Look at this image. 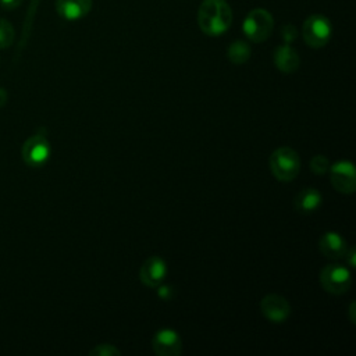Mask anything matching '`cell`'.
Instances as JSON below:
<instances>
[{
  "label": "cell",
  "mask_w": 356,
  "mask_h": 356,
  "mask_svg": "<svg viewBox=\"0 0 356 356\" xmlns=\"http://www.w3.org/2000/svg\"><path fill=\"white\" fill-rule=\"evenodd\" d=\"M274 64L281 72L292 74L299 68L300 57L293 47L284 43L274 50Z\"/></svg>",
  "instance_id": "cell-13"
},
{
  "label": "cell",
  "mask_w": 356,
  "mask_h": 356,
  "mask_svg": "<svg viewBox=\"0 0 356 356\" xmlns=\"http://www.w3.org/2000/svg\"><path fill=\"white\" fill-rule=\"evenodd\" d=\"M345 259H346V261H348V264H349V267H355L356 266V249L352 246V248H349V249H346V252H345V256H343Z\"/></svg>",
  "instance_id": "cell-20"
},
{
  "label": "cell",
  "mask_w": 356,
  "mask_h": 356,
  "mask_svg": "<svg viewBox=\"0 0 356 356\" xmlns=\"http://www.w3.org/2000/svg\"><path fill=\"white\" fill-rule=\"evenodd\" d=\"M92 4L93 0H56V10L64 19L76 21L90 11Z\"/></svg>",
  "instance_id": "cell-12"
},
{
  "label": "cell",
  "mask_w": 356,
  "mask_h": 356,
  "mask_svg": "<svg viewBox=\"0 0 356 356\" xmlns=\"http://www.w3.org/2000/svg\"><path fill=\"white\" fill-rule=\"evenodd\" d=\"M270 170L275 179L289 182L295 179L300 171V157L291 146L277 147L268 159Z\"/></svg>",
  "instance_id": "cell-2"
},
{
  "label": "cell",
  "mask_w": 356,
  "mask_h": 356,
  "mask_svg": "<svg viewBox=\"0 0 356 356\" xmlns=\"http://www.w3.org/2000/svg\"><path fill=\"white\" fill-rule=\"evenodd\" d=\"M90 356H120L121 350L113 343H99L89 350Z\"/></svg>",
  "instance_id": "cell-18"
},
{
  "label": "cell",
  "mask_w": 356,
  "mask_h": 356,
  "mask_svg": "<svg viewBox=\"0 0 356 356\" xmlns=\"http://www.w3.org/2000/svg\"><path fill=\"white\" fill-rule=\"evenodd\" d=\"M50 143L44 134H35L22 145V159L26 165L33 168L44 165L50 159Z\"/></svg>",
  "instance_id": "cell-6"
},
{
  "label": "cell",
  "mask_w": 356,
  "mask_h": 356,
  "mask_svg": "<svg viewBox=\"0 0 356 356\" xmlns=\"http://www.w3.org/2000/svg\"><path fill=\"white\" fill-rule=\"evenodd\" d=\"M281 36L285 42V44H291L296 38H298V29L292 24H286L281 29Z\"/></svg>",
  "instance_id": "cell-19"
},
{
  "label": "cell",
  "mask_w": 356,
  "mask_h": 356,
  "mask_svg": "<svg viewBox=\"0 0 356 356\" xmlns=\"http://www.w3.org/2000/svg\"><path fill=\"white\" fill-rule=\"evenodd\" d=\"M261 314L271 323H284L291 314L289 302L278 293H267L260 300Z\"/></svg>",
  "instance_id": "cell-9"
},
{
  "label": "cell",
  "mask_w": 356,
  "mask_h": 356,
  "mask_svg": "<svg viewBox=\"0 0 356 356\" xmlns=\"http://www.w3.org/2000/svg\"><path fill=\"white\" fill-rule=\"evenodd\" d=\"M157 289H159V291H157V292H159V296H160L161 299H165V300H167V299L171 298V292H172V291H171V286H168V285H161V284H160V285L157 286Z\"/></svg>",
  "instance_id": "cell-21"
},
{
  "label": "cell",
  "mask_w": 356,
  "mask_h": 356,
  "mask_svg": "<svg viewBox=\"0 0 356 356\" xmlns=\"http://www.w3.org/2000/svg\"><path fill=\"white\" fill-rule=\"evenodd\" d=\"M310 171L316 175H324L325 172H328L330 168V160L327 156L324 154H316L310 159Z\"/></svg>",
  "instance_id": "cell-17"
},
{
  "label": "cell",
  "mask_w": 356,
  "mask_h": 356,
  "mask_svg": "<svg viewBox=\"0 0 356 356\" xmlns=\"http://www.w3.org/2000/svg\"><path fill=\"white\" fill-rule=\"evenodd\" d=\"M250 54H252V49L250 46L243 42V40H235L232 42L229 46H228V51H227V56L229 58V61L232 64H236V65H241V64H245L249 58H250Z\"/></svg>",
  "instance_id": "cell-15"
},
{
  "label": "cell",
  "mask_w": 356,
  "mask_h": 356,
  "mask_svg": "<svg viewBox=\"0 0 356 356\" xmlns=\"http://www.w3.org/2000/svg\"><path fill=\"white\" fill-rule=\"evenodd\" d=\"M320 252L328 259H342L348 249L345 238L337 231H327L318 239Z\"/></svg>",
  "instance_id": "cell-11"
},
{
  "label": "cell",
  "mask_w": 356,
  "mask_h": 356,
  "mask_svg": "<svg viewBox=\"0 0 356 356\" xmlns=\"http://www.w3.org/2000/svg\"><path fill=\"white\" fill-rule=\"evenodd\" d=\"M232 24V10L225 0H203L197 10V25L209 36H218Z\"/></svg>",
  "instance_id": "cell-1"
},
{
  "label": "cell",
  "mask_w": 356,
  "mask_h": 356,
  "mask_svg": "<svg viewBox=\"0 0 356 356\" xmlns=\"http://www.w3.org/2000/svg\"><path fill=\"white\" fill-rule=\"evenodd\" d=\"M331 185L343 195H350L356 189V171L349 160H338L328 168Z\"/></svg>",
  "instance_id": "cell-7"
},
{
  "label": "cell",
  "mask_w": 356,
  "mask_h": 356,
  "mask_svg": "<svg viewBox=\"0 0 356 356\" xmlns=\"http://www.w3.org/2000/svg\"><path fill=\"white\" fill-rule=\"evenodd\" d=\"M6 103H7V92H6L3 88H0V108H1Z\"/></svg>",
  "instance_id": "cell-23"
},
{
  "label": "cell",
  "mask_w": 356,
  "mask_h": 356,
  "mask_svg": "<svg viewBox=\"0 0 356 356\" xmlns=\"http://www.w3.org/2000/svg\"><path fill=\"white\" fill-rule=\"evenodd\" d=\"M167 275V263L160 256L147 257L139 270L140 282L149 288H157Z\"/></svg>",
  "instance_id": "cell-10"
},
{
  "label": "cell",
  "mask_w": 356,
  "mask_h": 356,
  "mask_svg": "<svg viewBox=\"0 0 356 356\" xmlns=\"http://www.w3.org/2000/svg\"><path fill=\"white\" fill-rule=\"evenodd\" d=\"M153 352L159 356H178L182 352V339L172 328H161L152 338Z\"/></svg>",
  "instance_id": "cell-8"
},
{
  "label": "cell",
  "mask_w": 356,
  "mask_h": 356,
  "mask_svg": "<svg viewBox=\"0 0 356 356\" xmlns=\"http://www.w3.org/2000/svg\"><path fill=\"white\" fill-rule=\"evenodd\" d=\"M331 33H332L331 22L328 21L327 17L320 14L307 17L302 26V36L306 44L313 49L324 47L328 43Z\"/></svg>",
  "instance_id": "cell-4"
},
{
  "label": "cell",
  "mask_w": 356,
  "mask_h": 356,
  "mask_svg": "<svg viewBox=\"0 0 356 356\" xmlns=\"http://www.w3.org/2000/svg\"><path fill=\"white\" fill-rule=\"evenodd\" d=\"M320 284L328 293L342 295L350 288L352 277L346 267L339 264H328L320 271Z\"/></svg>",
  "instance_id": "cell-5"
},
{
  "label": "cell",
  "mask_w": 356,
  "mask_h": 356,
  "mask_svg": "<svg viewBox=\"0 0 356 356\" xmlns=\"http://www.w3.org/2000/svg\"><path fill=\"white\" fill-rule=\"evenodd\" d=\"M21 3H22V0H0L1 7L6 10H14L18 6H21Z\"/></svg>",
  "instance_id": "cell-22"
},
{
  "label": "cell",
  "mask_w": 356,
  "mask_h": 356,
  "mask_svg": "<svg viewBox=\"0 0 356 356\" xmlns=\"http://www.w3.org/2000/svg\"><path fill=\"white\" fill-rule=\"evenodd\" d=\"M321 202H323V195L320 193V191L313 186H309V188H303L300 192L296 193L293 199V207L298 213L310 214L320 207Z\"/></svg>",
  "instance_id": "cell-14"
},
{
  "label": "cell",
  "mask_w": 356,
  "mask_h": 356,
  "mask_svg": "<svg viewBox=\"0 0 356 356\" xmlns=\"http://www.w3.org/2000/svg\"><path fill=\"white\" fill-rule=\"evenodd\" d=\"M14 38H15V31L13 25L7 19L0 18V49H6L11 46L14 42Z\"/></svg>",
  "instance_id": "cell-16"
},
{
  "label": "cell",
  "mask_w": 356,
  "mask_h": 356,
  "mask_svg": "<svg viewBox=\"0 0 356 356\" xmlns=\"http://www.w3.org/2000/svg\"><path fill=\"white\" fill-rule=\"evenodd\" d=\"M355 307H356V305H355V302H352L350 303V307H349V316H350V321L355 324Z\"/></svg>",
  "instance_id": "cell-24"
},
{
  "label": "cell",
  "mask_w": 356,
  "mask_h": 356,
  "mask_svg": "<svg viewBox=\"0 0 356 356\" xmlns=\"http://www.w3.org/2000/svg\"><path fill=\"white\" fill-rule=\"evenodd\" d=\"M242 29L248 39L261 43L271 36L274 29V18L270 11L264 8H254L245 17Z\"/></svg>",
  "instance_id": "cell-3"
}]
</instances>
